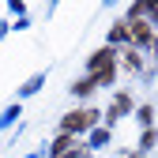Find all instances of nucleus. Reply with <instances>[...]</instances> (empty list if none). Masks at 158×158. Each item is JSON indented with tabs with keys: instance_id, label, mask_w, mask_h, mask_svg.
I'll return each instance as SVG.
<instances>
[{
	"instance_id": "4",
	"label": "nucleus",
	"mask_w": 158,
	"mask_h": 158,
	"mask_svg": "<svg viewBox=\"0 0 158 158\" xmlns=\"http://www.w3.org/2000/svg\"><path fill=\"white\" fill-rule=\"evenodd\" d=\"M128 38V27H113V42H124Z\"/></svg>"
},
{
	"instance_id": "3",
	"label": "nucleus",
	"mask_w": 158,
	"mask_h": 158,
	"mask_svg": "<svg viewBox=\"0 0 158 158\" xmlns=\"http://www.w3.org/2000/svg\"><path fill=\"white\" fill-rule=\"evenodd\" d=\"M132 38H135V42H151V27L135 19V23H132Z\"/></svg>"
},
{
	"instance_id": "1",
	"label": "nucleus",
	"mask_w": 158,
	"mask_h": 158,
	"mask_svg": "<svg viewBox=\"0 0 158 158\" xmlns=\"http://www.w3.org/2000/svg\"><path fill=\"white\" fill-rule=\"evenodd\" d=\"M90 124H94V113H90V109L68 113L64 121H60V128H64V132H83V128H90Z\"/></svg>"
},
{
	"instance_id": "2",
	"label": "nucleus",
	"mask_w": 158,
	"mask_h": 158,
	"mask_svg": "<svg viewBox=\"0 0 158 158\" xmlns=\"http://www.w3.org/2000/svg\"><path fill=\"white\" fill-rule=\"evenodd\" d=\"M87 64H90V72H94V75H98V72H106V68H113V49H102V53H94Z\"/></svg>"
}]
</instances>
